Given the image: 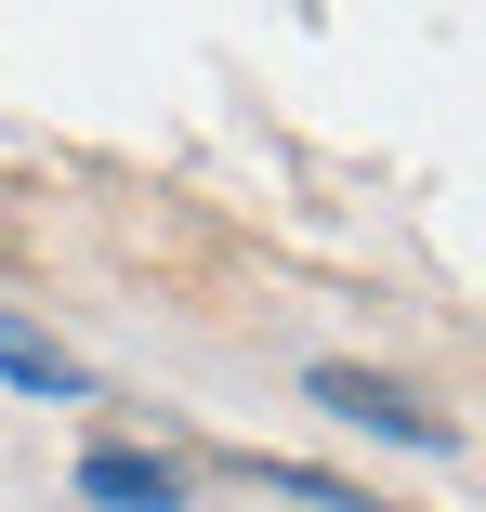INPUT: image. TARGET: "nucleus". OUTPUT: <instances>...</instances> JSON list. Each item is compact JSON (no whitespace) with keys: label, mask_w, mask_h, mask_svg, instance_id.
I'll list each match as a JSON object with an SVG mask.
<instances>
[{"label":"nucleus","mask_w":486,"mask_h":512,"mask_svg":"<svg viewBox=\"0 0 486 512\" xmlns=\"http://www.w3.org/2000/svg\"><path fill=\"white\" fill-rule=\"evenodd\" d=\"M0 368H14L27 394H79V368H66L53 342H27V329H0Z\"/></svg>","instance_id":"7ed1b4c3"},{"label":"nucleus","mask_w":486,"mask_h":512,"mask_svg":"<svg viewBox=\"0 0 486 512\" xmlns=\"http://www.w3.org/2000/svg\"><path fill=\"white\" fill-rule=\"evenodd\" d=\"M79 486H92V499H119V512H184V486H171L158 460H132V447H92Z\"/></svg>","instance_id":"f03ea898"},{"label":"nucleus","mask_w":486,"mask_h":512,"mask_svg":"<svg viewBox=\"0 0 486 512\" xmlns=\"http://www.w3.org/2000/svg\"><path fill=\"white\" fill-rule=\"evenodd\" d=\"M316 394L342 407V421H368V434H395V447H447V421H434V407H408L395 381H355V368H316Z\"/></svg>","instance_id":"f257e3e1"}]
</instances>
